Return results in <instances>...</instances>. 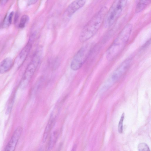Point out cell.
Here are the masks:
<instances>
[{
  "label": "cell",
  "mask_w": 151,
  "mask_h": 151,
  "mask_svg": "<svg viewBox=\"0 0 151 151\" xmlns=\"http://www.w3.org/2000/svg\"><path fill=\"white\" fill-rule=\"evenodd\" d=\"M107 11L106 7H102L84 26L79 37L81 42L87 41L96 33L103 23Z\"/></svg>",
  "instance_id": "obj_1"
},
{
  "label": "cell",
  "mask_w": 151,
  "mask_h": 151,
  "mask_svg": "<svg viewBox=\"0 0 151 151\" xmlns=\"http://www.w3.org/2000/svg\"><path fill=\"white\" fill-rule=\"evenodd\" d=\"M124 114L123 113L121 116L119 122L118 126V131L119 133H122L123 132V123L124 119Z\"/></svg>",
  "instance_id": "obj_16"
},
{
  "label": "cell",
  "mask_w": 151,
  "mask_h": 151,
  "mask_svg": "<svg viewBox=\"0 0 151 151\" xmlns=\"http://www.w3.org/2000/svg\"><path fill=\"white\" fill-rule=\"evenodd\" d=\"M138 150L139 151H150V150L148 145L145 143H139L138 146Z\"/></svg>",
  "instance_id": "obj_15"
},
{
  "label": "cell",
  "mask_w": 151,
  "mask_h": 151,
  "mask_svg": "<svg viewBox=\"0 0 151 151\" xmlns=\"http://www.w3.org/2000/svg\"><path fill=\"white\" fill-rule=\"evenodd\" d=\"M127 0H115L106 15L103 22L105 28L112 25L117 19L126 5Z\"/></svg>",
  "instance_id": "obj_3"
},
{
  "label": "cell",
  "mask_w": 151,
  "mask_h": 151,
  "mask_svg": "<svg viewBox=\"0 0 151 151\" xmlns=\"http://www.w3.org/2000/svg\"><path fill=\"white\" fill-rule=\"evenodd\" d=\"M38 0H28V5H33L36 3Z\"/></svg>",
  "instance_id": "obj_19"
},
{
  "label": "cell",
  "mask_w": 151,
  "mask_h": 151,
  "mask_svg": "<svg viewBox=\"0 0 151 151\" xmlns=\"http://www.w3.org/2000/svg\"><path fill=\"white\" fill-rule=\"evenodd\" d=\"M58 137V133L56 131H55L51 134L47 147V150H50L53 148L57 141Z\"/></svg>",
  "instance_id": "obj_13"
},
{
  "label": "cell",
  "mask_w": 151,
  "mask_h": 151,
  "mask_svg": "<svg viewBox=\"0 0 151 151\" xmlns=\"http://www.w3.org/2000/svg\"><path fill=\"white\" fill-rule=\"evenodd\" d=\"M132 28L131 24H127L123 28L107 50L106 58L108 60H113L122 51L129 39Z\"/></svg>",
  "instance_id": "obj_2"
},
{
  "label": "cell",
  "mask_w": 151,
  "mask_h": 151,
  "mask_svg": "<svg viewBox=\"0 0 151 151\" xmlns=\"http://www.w3.org/2000/svg\"><path fill=\"white\" fill-rule=\"evenodd\" d=\"M22 131V129L21 127L19 126L17 128L6 146L5 151H13L14 150Z\"/></svg>",
  "instance_id": "obj_9"
},
{
  "label": "cell",
  "mask_w": 151,
  "mask_h": 151,
  "mask_svg": "<svg viewBox=\"0 0 151 151\" xmlns=\"http://www.w3.org/2000/svg\"><path fill=\"white\" fill-rule=\"evenodd\" d=\"M40 52H36L27 66L20 82V87L21 89L26 88L29 83L40 62Z\"/></svg>",
  "instance_id": "obj_5"
},
{
  "label": "cell",
  "mask_w": 151,
  "mask_h": 151,
  "mask_svg": "<svg viewBox=\"0 0 151 151\" xmlns=\"http://www.w3.org/2000/svg\"><path fill=\"white\" fill-rule=\"evenodd\" d=\"M44 0V1H45V0Z\"/></svg>",
  "instance_id": "obj_23"
},
{
  "label": "cell",
  "mask_w": 151,
  "mask_h": 151,
  "mask_svg": "<svg viewBox=\"0 0 151 151\" xmlns=\"http://www.w3.org/2000/svg\"><path fill=\"white\" fill-rule=\"evenodd\" d=\"M95 47L93 42L82 47L74 55L70 63V68L74 71L80 68L88 58Z\"/></svg>",
  "instance_id": "obj_4"
},
{
  "label": "cell",
  "mask_w": 151,
  "mask_h": 151,
  "mask_svg": "<svg viewBox=\"0 0 151 151\" xmlns=\"http://www.w3.org/2000/svg\"><path fill=\"white\" fill-rule=\"evenodd\" d=\"M9 0H2V4H4L6 3Z\"/></svg>",
  "instance_id": "obj_21"
},
{
  "label": "cell",
  "mask_w": 151,
  "mask_h": 151,
  "mask_svg": "<svg viewBox=\"0 0 151 151\" xmlns=\"http://www.w3.org/2000/svg\"><path fill=\"white\" fill-rule=\"evenodd\" d=\"M151 39H150L142 46L141 48V51L146 49L150 44Z\"/></svg>",
  "instance_id": "obj_17"
},
{
  "label": "cell",
  "mask_w": 151,
  "mask_h": 151,
  "mask_svg": "<svg viewBox=\"0 0 151 151\" xmlns=\"http://www.w3.org/2000/svg\"><path fill=\"white\" fill-rule=\"evenodd\" d=\"M132 60V58L130 57L122 62L113 72L110 77L114 82L118 80L129 69Z\"/></svg>",
  "instance_id": "obj_6"
},
{
  "label": "cell",
  "mask_w": 151,
  "mask_h": 151,
  "mask_svg": "<svg viewBox=\"0 0 151 151\" xmlns=\"http://www.w3.org/2000/svg\"><path fill=\"white\" fill-rule=\"evenodd\" d=\"M150 2L151 0H139L136 7L135 12L138 13L143 11Z\"/></svg>",
  "instance_id": "obj_12"
},
{
  "label": "cell",
  "mask_w": 151,
  "mask_h": 151,
  "mask_svg": "<svg viewBox=\"0 0 151 151\" xmlns=\"http://www.w3.org/2000/svg\"><path fill=\"white\" fill-rule=\"evenodd\" d=\"M19 15L18 14L17 12H16L15 13L14 19V22L15 24H16L17 22L18 18Z\"/></svg>",
  "instance_id": "obj_20"
},
{
  "label": "cell",
  "mask_w": 151,
  "mask_h": 151,
  "mask_svg": "<svg viewBox=\"0 0 151 151\" xmlns=\"http://www.w3.org/2000/svg\"><path fill=\"white\" fill-rule=\"evenodd\" d=\"M76 145H74V146H73L72 150V151H74L76 149Z\"/></svg>",
  "instance_id": "obj_22"
},
{
  "label": "cell",
  "mask_w": 151,
  "mask_h": 151,
  "mask_svg": "<svg viewBox=\"0 0 151 151\" xmlns=\"http://www.w3.org/2000/svg\"><path fill=\"white\" fill-rule=\"evenodd\" d=\"M12 60L10 57L4 59L0 63V73H4L8 72L12 65Z\"/></svg>",
  "instance_id": "obj_10"
},
{
  "label": "cell",
  "mask_w": 151,
  "mask_h": 151,
  "mask_svg": "<svg viewBox=\"0 0 151 151\" xmlns=\"http://www.w3.org/2000/svg\"><path fill=\"white\" fill-rule=\"evenodd\" d=\"M14 14V12H12L10 14H9L8 19V24L9 25L12 22V18Z\"/></svg>",
  "instance_id": "obj_18"
},
{
  "label": "cell",
  "mask_w": 151,
  "mask_h": 151,
  "mask_svg": "<svg viewBox=\"0 0 151 151\" xmlns=\"http://www.w3.org/2000/svg\"><path fill=\"white\" fill-rule=\"evenodd\" d=\"M86 0H76L72 2L68 6L64 12V17H71L75 12L85 4Z\"/></svg>",
  "instance_id": "obj_8"
},
{
  "label": "cell",
  "mask_w": 151,
  "mask_h": 151,
  "mask_svg": "<svg viewBox=\"0 0 151 151\" xmlns=\"http://www.w3.org/2000/svg\"><path fill=\"white\" fill-rule=\"evenodd\" d=\"M29 19V17L27 15H23L21 18L19 27L21 28H24Z\"/></svg>",
  "instance_id": "obj_14"
},
{
  "label": "cell",
  "mask_w": 151,
  "mask_h": 151,
  "mask_svg": "<svg viewBox=\"0 0 151 151\" xmlns=\"http://www.w3.org/2000/svg\"><path fill=\"white\" fill-rule=\"evenodd\" d=\"M54 118L52 115H51L48 122L45 127L42 138V141L45 142L48 136L53 124Z\"/></svg>",
  "instance_id": "obj_11"
},
{
  "label": "cell",
  "mask_w": 151,
  "mask_h": 151,
  "mask_svg": "<svg viewBox=\"0 0 151 151\" xmlns=\"http://www.w3.org/2000/svg\"><path fill=\"white\" fill-rule=\"evenodd\" d=\"M33 36L19 54L15 60V63L19 68L23 64L28 56L32 46Z\"/></svg>",
  "instance_id": "obj_7"
}]
</instances>
